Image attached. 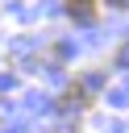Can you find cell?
<instances>
[{
	"label": "cell",
	"instance_id": "cell-1",
	"mask_svg": "<svg viewBox=\"0 0 129 133\" xmlns=\"http://www.w3.org/2000/svg\"><path fill=\"white\" fill-rule=\"evenodd\" d=\"M67 17L79 25H92L100 17V0H67Z\"/></svg>",
	"mask_w": 129,
	"mask_h": 133
},
{
	"label": "cell",
	"instance_id": "cell-2",
	"mask_svg": "<svg viewBox=\"0 0 129 133\" xmlns=\"http://www.w3.org/2000/svg\"><path fill=\"white\" fill-rule=\"evenodd\" d=\"M87 104H92V100H87V87H83V83H71V87L62 91V100H58L62 112H71V108H87Z\"/></svg>",
	"mask_w": 129,
	"mask_h": 133
},
{
	"label": "cell",
	"instance_id": "cell-3",
	"mask_svg": "<svg viewBox=\"0 0 129 133\" xmlns=\"http://www.w3.org/2000/svg\"><path fill=\"white\" fill-rule=\"evenodd\" d=\"M117 66H129V42H121V50H117Z\"/></svg>",
	"mask_w": 129,
	"mask_h": 133
},
{
	"label": "cell",
	"instance_id": "cell-4",
	"mask_svg": "<svg viewBox=\"0 0 129 133\" xmlns=\"http://www.w3.org/2000/svg\"><path fill=\"white\" fill-rule=\"evenodd\" d=\"M108 4H112V8H129V0H108Z\"/></svg>",
	"mask_w": 129,
	"mask_h": 133
}]
</instances>
